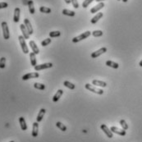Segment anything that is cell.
Wrapping results in <instances>:
<instances>
[{"label": "cell", "instance_id": "6da1fadb", "mask_svg": "<svg viewBox=\"0 0 142 142\" xmlns=\"http://www.w3.org/2000/svg\"><path fill=\"white\" fill-rule=\"evenodd\" d=\"M86 89L91 91V92H93L94 94H99V95H101V94H104V90H101V89H99V88H96L95 86H94L93 85H90V84L87 83L86 84Z\"/></svg>", "mask_w": 142, "mask_h": 142}, {"label": "cell", "instance_id": "7a4b0ae2", "mask_svg": "<svg viewBox=\"0 0 142 142\" xmlns=\"http://www.w3.org/2000/svg\"><path fill=\"white\" fill-rule=\"evenodd\" d=\"M90 35H91V32L88 30V31H86V32H84L82 34H80V35H78V36L74 37V38L72 39V42L73 43H78L80 41H82V40L88 38V37H89Z\"/></svg>", "mask_w": 142, "mask_h": 142}, {"label": "cell", "instance_id": "3957f363", "mask_svg": "<svg viewBox=\"0 0 142 142\" xmlns=\"http://www.w3.org/2000/svg\"><path fill=\"white\" fill-rule=\"evenodd\" d=\"M18 39H19V42H20V45H21V47H22V49L23 53H25V54H27L29 53V49L27 45H26V39L23 37L22 35H19L18 36Z\"/></svg>", "mask_w": 142, "mask_h": 142}, {"label": "cell", "instance_id": "277c9868", "mask_svg": "<svg viewBox=\"0 0 142 142\" xmlns=\"http://www.w3.org/2000/svg\"><path fill=\"white\" fill-rule=\"evenodd\" d=\"M1 26H2V29H3V38H4L5 39H8L10 38V33H9V29H8V23H7L6 22H3Z\"/></svg>", "mask_w": 142, "mask_h": 142}, {"label": "cell", "instance_id": "5b68a950", "mask_svg": "<svg viewBox=\"0 0 142 142\" xmlns=\"http://www.w3.org/2000/svg\"><path fill=\"white\" fill-rule=\"evenodd\" d=\"M53 67V63H43V64H39V65H36L35 67H34L35 71H40V70H44V69H48V68H51Z\"/></svg>", "mask_w": 142, "mask_h": 142}, {"label": "cell", "instance_id": "8992f818", "mask_svg": "<svg viewBox=\"0 0 142 142\" xmlns=\"http://www.w3.org/2000/svg\"><path fill=\"white\" fill-rule=\"evenodd\" d=\"M100 128H101V130H102L104 132V134L106 135V136L109 137V138H112V137H113V132L112 131H111V130L109 129V127H108L105 124H102L100 126Z\"/></svg>", "mask_w": 142, "mask_h": 142}, {"label": "cell", "instance_id": "52a82bcc", "mask_svg": "<svg viewBox=\"0 0 142 142\" xmlns=\"http://www.w3.org/2000/svg\"><path fill=\"white\" fill-rule=\"evenodd\" d=\"M106 52H107V49L105 48V47H104V48L98 49L95 52H93L92 53H91V57H92V58H96V57H99L100 55H102L103 53H106Z\"/></svg>", "mask_w": 142, "mask_h": 142}, {"label": "cell", "instance_id": "ba28073f", "mask_svg": "<svg viewBox=\"0 0 142 142\" xmlns=\"http://www.w3.org/2000/svg\"><path fill=\"white\" fill-rule=\"evenodd\" d=\"M39 76V74L38 72H30L27 73L22 76V80H27L29 79H34V78H38Z\"/></svg>", "mask_w": 142, "mask_h": 142}, {"label": "cell", "instance_id": "9c48e42d", "mask_svg": "<svg viewBox=\"0 0 142 142\" xmlns=\"http://www.w3.org/2000/svg\"><path fill=\"white\" fill-rule=\"evenodd\" d=\"M111 131H112L113 133H115V134H117V135H120V136H126V131L123 130V129H119V128H117L116 127H111Z\"/></svg>", "mask_w": 142, "mask_h": 142}, {"label": "cell", "instance_id": "30bf717a", "mask_svg": "<svg viewBox=\"0 0 142 142\" xmlns=\"http://www.w3.org/2000/svg\"><path fill=\"white\" fill-rule=\"evenodd\" d=\"M20 28H21V30H22V36L24 37L26 39H28L30 38V35L29 34L28 30H26L25 25L24 24H21V25H20Z\"/></svg>", "mask_w": 142, "mask_h": 142}, {"label": "cell", "instance_id": "8fae6325", "mask_svg": "<svg viewBox=\"0 0 142 142\" xmlns=\"http://www.w3.org/2000/svg\"><path fill=\"white\" fill-rule=\"evenodd\" d=\"M24 25H25V26H26V30H28V32H29L30 35H32V34L34 33V30H33V28H32L31 24H30V21H29V20H28L27 18L24 19Z\"/></svg>", "mask_w": 142, "mask_h": 142}, {"label": "cell", "instance_id": "7c38bea8", "mask_svg": "<svg viewBox=\"0 0 142 142\" xmlns=\"http://www.w3.org/2000/svg\"><path fill=\"white\" fill-rule=\"evenodd\" d=\"M29 45H30V48H31V49H32V52L35 53V54H39V49L38 48V46L36 45L35 42L34 41V40H30V43H29Z\"/></svg>", "mask_w": 142, "mask_h": 142}, {"label": "cell", "instance_id": "4fadbf2b", "mask_svg": "<svg viewBox=\"0 0 142 142\" xmlns=\"http://www.w3.org/2000/svg\"><path fill=\"white\" fill-rule=\"evenodd\" d=\"M104 7V3H98V5H96V6H94V8H92L90 9V12L91 13H96V12H98L99 11V10H101Z\"/></svg>", "mask_w": 142, "mask_h": 142}, {"label": "cell", "instance_id": "5bb4252c", "mask_svg": "<svg viewBox=\"0 0 142 142\" xmlns=\"http://www.w3.org/2000/svg\"><path fill=\"white\" fill-rule=\"evenodd\" d=\"M20 14H21V10L19 8H16L14 10V16H13V21L17 23L20 21Z\"/></svg>", "mask_w": 142, "mask_h": 142}, {"label": "cell", "instance_id": "9a60e30c", "mask_svg": "<svg viewBox=\"0 0 142 142\" xmlns=\"http://www.w3.org/2000/svg\"><path fill=\"white\" fill-rule=\"evenodd\" d=\"M39 133V123L35 121L33 123V128H32V136L37 137Z\"/></svg>", "mask_w": 142, "mask_h": 142}, {"label": "cell", "instance_id": "2e32d148", "mask_svg": "<svg viewBox=\"0 0 142 142\" xmlns=\"http://www.w3.org/2000/svg\"><path fill=\"white\" fill-rule=\"evenodd\" d=\"M92 85L98 86V87H106L107 86V83L102 82V80H92Z\"/></svg>", "mask_w": 142, "mask_h": 142}, {"label": "cell", "instance_id": "e0dca14e", "mask_svg": "<svg viewBox=\"0 0 142 142\" xmlns=\"http://www.w3.org/2000/svg\"><path fill=\"white\" fill-rule=\"evenodd\" d=\"M63 90H57L56 92V94L53 97V102H54V103L57 102V101L60 99L61 96L63 95Z\"/></svg>", "mask_w": 142, "mask_h": 142}, {"label": "cell", "instance_id": "ac0fdd59", "mask_svg": "<svg viewBox=\"0 0 142 142\" xmlns=\"http://www.w3.org/2000/svg\"><path fill=\"white\" fill-rule=\"evenodd\" d=\"M45 113H46V110L45 109H41L39 110V112L38 115H37V117H36V121H37V123H39V121H42Z\"/></svg>", "mask_w": 142, "mask_h": 142}, {"label": "cell", "instance_id": "d6986e66", "mask_svg": "<svg viewBox=\"0 0 142 142\" xmlns=\"http://www.w3.org/2000/svg\"><path fill=\"white\" fill-rule=\"evenodd\" d=\"M19 123H20V126L22 131H26L27 130V125H26V120L23 117H21L19 118Z\"/></svg>", "mask_w": 142, "mask_h": 142}, {"label": "cell", "instance_id": "ffe728a7", "mask_svg": "<svg viewBox=\"0 0 142 142\" xmlns=\"http://www.w3.org/2000/svg\"><path fill=\"white\" fill-rule=\"evenodd\" d=\"M103 16H104L103 12H98V14H96L92 19L90 20V22L92 23V24H95V23H96L98 21H99V20L100 18L103 17Z\"/></svg>", "mask_w": 142, "mask_h": 142}, {"label": "cell", "instance_id": "44dd1931", "mask_svg": "<svg viewBox=\"0 0 142 142\" xmlns=\"http://www.w3.org/2000/svg\"><path fill=\"white\" fill-rule=\"evenodd\" d=\"M30 64L33 67H35L37 65V61H36V57H35V53L31 52L30 53Z\"/></svg>", "mask_w": 142, "mask_h": 142}, {"label": "cell", "instance_id": "7402d4cb", "mask_svg": "<svg viewBox=\"0 0 142 142\" xmlns=\"http://www.w3.org/2000/svg\"><path fill=\"white\" fill-rule=\"evenodd\" d=\"M105 64H106L108 67H112V68H114V69H117L118 67H119L118 63H115V62H113V61H110V60L107 61Z\"/></svg>", "mask_w": 142, "mask_h": 142}, {"label": "cell", "instance_id": "603a6c76", "mask_svg": "<svg viewBox=\"0 0 142 142\" xmlns=\"http://www.w3.org/2000/svg\"><path fill=\"white\" fill-rule=\"evenodd\" d=\"M28 8H29V11L30 14H35V7H34V2L32 0H29L28 2Z\"/></svg>", "mask_w": 142, "mask_h": 142}, {"label": "cell", "instance_id": "cb8c5ba5", "mask_svg": "<svg viewBox=\"0 0 142 142\" xmlns=\"http://www.w3.org/2000/svg\"><path fill=\"white\" fill-rule=\"evenodd\" d=\"M62 12H63V15H66V16H74L76 15L75 12L71 11V10H68V9H63Z\"/></svg>", "mask_w": 142, "mask_h": 142}, {"label": "cell", "instance_id": "d4e9b609", "mask_svg": "<svg viewBox=\"0 0 142 142\" xmlns=\"http://www.w3.org/2000/svg\"><path fill=\"white\" fill-rule=\"evenodd\" d=\"M39 12H42V13H46V14H49V13L51 12V8H47V7L45 6H42L39 8Z\"/></svg>", "mask_w": 142, "mask_h": 142}, {"label": "cell", "instance_id": "484cf974", "mask_svg": "<svg viewBox=\"0 0 142 142\" xmlns=\"http://www.w3.org/2000/svg\"><path fill=\"white\" fill-rule=\"evenodd\" d=\"M63 85H64V86L67 87L70 90H74L76 88L75 85L72 84V83H71L70 82H68V80H65V82H63Z\"/></svg>", "mask_w": 142, "mask_h": 142}, {"label": "cell", "instance_id": "4316f807", "mask_svg": "<svg viewBox=\"0 0 142 142\" xmlns=\"http://www.w3.org/2000/svg\"><path fill=\"white\" fill-rule=\"evenodd\" d=\"M56 127L58 128V129H60L62 131H67V127L64 124H63L62 123H60V121H57Z\"/></svg>", "mask_w": 142, "mask_h": 142}, {"label": "cell", "instance_id": "83f0119b", "mask_svg": "<svg viewBox=\"0 0 142 142\" xmlns=\"http://www.w3.org/2000/svg\"><path fill=\"white\" fill-rule=\"evenodd\" d=\"M34 87L37 90H44L45 89V86L44 85V84L41 83H38V82H35L34 84Z\"/></svg>", "mask_w": 142, "mask_h": 142}, {"label": "cell", "instance_id": "f1b7e54d", "mask_svg": "<svg viewBox=\"0 0 142 142\" xmlns=\"http://www.w3.org/2000/svg\"><path fill=\"white\" fill-rule=\"evenodd\" d=\"M60 35H61V32L58 31V30L49 32V36H50V38H55V37H59Z\"/></svg>", "mask_w": 142, "mask_h": 142}, {"label": "cell", "instance_id": "f546056e", "mask_svg": "<svg viewBox=\"0 0 142 142\" xmlns=\"http://www.w3.org/2000/svg\"><path fill=\"white\" fill-rule=\"evenodd\" d=\"M5 67H6V58L4 57H2L0 58V68L3 69L5 68Z\"/></svg>", "mask_w": 142, "mask_h": 142}, {"label": "cell", "instance_id": "4dcf8cb0", "mask_svg": "<svg viewBox=\"0 0 142 142\" xmlns=\"http://www.w3.org/2000/svg\"><path fill=\"white\" fill-rule=\"evenodd\" d=\"M51 41H52L51 38H47V39H44L43 41L41 42V45H42L43 47H45V46H47V45H49V44L51 43Z\"/></svg>", "mask_w": 142, "mask_h": 142}, {"label": "cell", "instance_id": "1f68e13d", "mask_svg": "<svg viewBox=\"0 0 142 142\" xmlns=\"http://www.w3.org/2000/svg\"><path fill=\"white\" fill-rule=\"evenodd\" d=\"M120 125H121V127H123V130H125V131H127V129H128V125L127 124V123H126V121L125 120H123V119H121V121H120Z\"/></svg>", "mask_w": 142, "mask_h": 142}, {"label": "cell", "instance_id": "d6a6232c", "mask_svg": "<svg viewBox=\"0 0 142 142\" xmlns=\"http://www.w3.org/2000/svg\"><path fill=\"white\" fill-rule=\"evenodd\" d=\"M92 35L94 37H100L103 35V31L102 30H94L92 32Z\"/></svg>", "mask_w": 142, "mask_h": 142}, {"label": "cell", "instance_id": "836d02e7", "mask_svg": "<svg viewBox=\"0 0 142 142\" xmlns=\"http://www.w3.org/2000/svg\"><path fill=\"white\" fill-rule=\"evenodd\" d=\"M93 1H94V0H85V1H84L83 3H82V7L84 8H86L87 7L89 6Z\"/></svg>", "mask_w": 142, "mask_h": 142}, {"label": "cell", "instance_id": "e575fe53", "mask_svg": "<svg viewBox=\"0 0 142 142\" xmlns=\"http://www.w3.org/2000/svg\"><path fill=\"white\" fill-rule=\"evenodd\" d=\"M71 2H72V5L75 8H79V3H78V2H77V0H71Z\"/></svg>", "mask_w": 142, "mask_h": 142}, {"label": "cell", "instance_id": "d590c367", "mask_svg": "<svg viewBox=\"0 0 142 142\" xmlns=\"http://www.w3.org/2000/svg\"><path fill=\"white\" fill-rule=\"evenodd\" d=\"M8 7V3H5V2H2L0 3V9H3V8H6Z\"/></svg>", "mask_w": 142, "mask_h": 142}, {"label": "cell", "instance_id": "8d00e7d4", "mask_svg": "<svg viewBox=\"0 0 142 142\" xmlns=\"http://www.w3.org/2000/svg\"><path fill=\"white\" fill-rule=\"evenodd\" d=\"M65 1V3H67V4H69V3H71L72 2H71V0H64Z\"/></svg>", "mask_w": 142, "mask_h": 142}, {"label": "cell", "instance_id": "74e56055", "mask_svg": "<svg viewBox=\"0 0 142 142\" xmlns=\"http://www.w3.org/2000/svg\"><path fill=\"white\" fill-rule=\"evenodd\" d=\"M28 2H29V0H24V1H23L24 4H28Z\"/></svg>", "mask_w": 142, "mask_h": 142}, {"label": "cell", "instance_id": "f35d334b", "mask_svg": "<svg viewBox=\"0 0 142 142\" xmlns=\"http://www.w3.org/2000/svg\"><path fill=\"white\" fill-rule=\"evenodd\" d=\"M95 1H96L97 3H101L102 1H104V0H95Z\"/></svg>", "mask_w": 142, "mask_h": 142}, {"label": "cell", "instance_id": "ab89813d", "mask_svg": "<svg viewBox=\"0 0 142 142\" xmlns=\"http://www.w3.org/2000/svg\"><path fill=\"white\" fill-rule=\"evenodd\" d=\"M139 65H140V67H142V60L139 63Z\"/></svg>", "mask_w": 142, "mask_h": 142}, {"label": "cell", "instance_id": "60d3db41", "mask_svg": "<svg viewBox=\"0 0 142 142\" xmlns=\"http://www.w3.org/2000/svg\"><path fill=\"white\" fill-rule=\"evenodd\" d=\"M127 1H128V0H123V3H127Z\"/></svg>", "mask_w": 142, "mask_h": 142}, {"label": "cell", "instance_id": "b9f144b4", "mask_svg": "<svg viewBox=\"0 0 142 142\" xmlns=\"http://www.w3.org/2000/svg\"><path fill=\"white\" fill-rule=\"evenodd\" d=\"M9 142H15V141H13V140H12V141H9Z\"/></svg>", "mask_w": 142, "mask_h": 142}, {"label": "cell", "instance_id": "7bdbcfd3", "mask_svg": "<svg viewBox=\"0 0 142 142\" xmlns=\"http://www.w3.org/2000/svg\"><path fill=\"white\" fill-rule=\"evenodd\" d=\"M117 1H120V0H117Z\"/></svg>", "mask_w": 142, "mask_h": 142}]
</instances>
